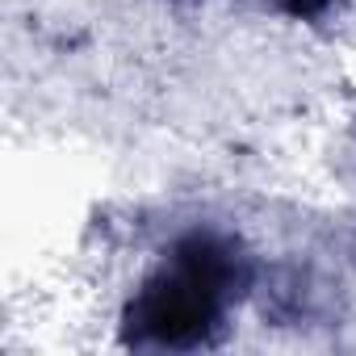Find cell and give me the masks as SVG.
<instances>
[{
	"mask_svg": "<svg viewBox=\"0 0 356 356\" xmlns=\"http://www.w3.org/2000/svg\"><path fill=\"white\" fill-rule=\"evenodd\" d=\"M231 277V252L210 235H193L176 248V268L168 277H155L130 306V339L159 348L202 343L218 323V306Z\"/></svg>",
	"mask_w": 356,
	"mask_h": 356,
	"instance_id": "6da1fadb",
	"label": "cell"
}]
</instances>
